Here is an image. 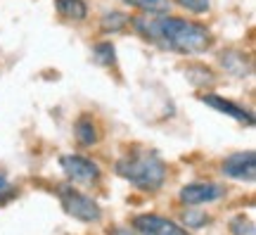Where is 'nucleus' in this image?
I'll return each mask as SVG.
<instances>
[{"label":"nucleus","mask_w":256,"mask_h":235,"mask_svg":"<svg viewBox=\"0 0 256 235\" xmlns=\"http://www.w3.org/2000/svg\"><path fill=\"white\" fill-rule=\"evenodd\" d=\"M230 235H256V226H254V218L240 214L230 221Z\"/></svg>","instance_id":"16"},{"label":"nucleus","mask_w":256,"mask_h":235,"mask_svg":"<svg viewBox=\"0 0 256 235\" xmlns=\"http://www.w3.org/2000/svg\"><path fill=\"white\" fill-rule=\"evenodd\" d=\"M92 60L107 69H116L119 62H116V48L110 41H102V43H95L92 46Z\"/></svg>","instance_id":"12"},{"label":"nucleus","mask_w":256,"mask_h":235,"mask_svg":"<svg viewBox=\"0 0 256 235\" xmlns=\"http://www.w3.org/2000/svg\"><path fill=\"white\" fill-rule=\"evenodd\" d=\"M114 173L142 192H156L168 178V164L154 147L133 145L116 159Z\"/></svg>","instance_id":"2"},{"label":"nucleus","mask_w":256,"mask_h":235,"mask_svg":"<svg viewBox=\"0 0 256 235\" xmlns=\"http://www.w3.org/2000/svg\"><path fill=\"white\" fill-rule=\"evenodd\" d=\"M176 3L183 10H188L190 15H204L211 8V0H176Z\"/></svg>","instance_id":"17"},{"label":"nucleus","mask_w":256,"mask_h":235,"mask_svg":"<svg viewBox=\"0 0 256 235\" xmlns=\"http://www.w3.org/2000/svg\"><path fill=\"white\" fill-rule=\"evenodd\" d=\"M200 100L206 105V107L216 109V112H220V114H226V117H230V119H235V121L244 124V126H254V114H252L247 107L232 102V100L223 98V95H216V93H204V95H200Z\"/></svg>","instance_id":"8"},{"label":"nucleus","mask_w":256,"mask_h":235,"mask_svg":"<svg viewBox=\"0 0 256 235\" xmlns=\"http://www.w3.org/2000/svg\"><path fill=\"white\" fill-rule=\"evenodd\" d=\"M226 195V188L220 183L214 181H194L188 183L178 190V202L183 207H204V204H211V202H218L220 197Z\"/></svg>","instance_id":"5"},{"label":"nucleus","mask_w":256,"mask_h":235,"mask_svg":"<svg viewBox=\"0 0 256 235\" xmlns=\"http://www.w3.org/2000/svg\"><path fill=\"white\" fill-rule=\"evenodd\" d=\"M55 10L62 19L74 22V24L88 19V12H90L88 0H55Z\"/></svg>","instance_id":"10"},{"label":"nucleus","mask_w":256,"mask_h":235,"mask_svg":"<svg viewBox=\"0 0 256 235\" xmlns=\"http://www.w3.org/2000/svg\"><path fill=\"white\" fill-rule=\"evenodd\" d=\"M130 226L138 235H192L188 228L164 214H138L130 221Z\"/></svg>","instance_id":"6"},{"label":"nucleus","mask_w":256,"mask_h":235,"mask_svg":"<svg viewBox=\"0 0 256 235\" xmlns=\"http://www.w3.org/2000/svg\"><path fill=\"white\" fill-rule=\"evenodd\" d=\"M130 27L138 36L152 46L176 55H204L214 46V34L206 24L176 15H138L130 17Z\"/></svg>","instance_id":"1"},{"label":"nucleus","mask_w":256,"mask_h":235,"mask_svg":"<svg viewBox=\"0 0 256 235\" xmlns=\"http://www.w3.org/2000/svg\"><path fill=\"white\" fill-rule=\"evenodd\" d=\"M121 3L140 10L142 15H166L171 8V0H121Z\"/></svg>","instance_id":"13"},{"label":"nucleus","mask_w":256,"mask_h":235,"mask_svg":"<svg viewBox=\"0 0 256 235\" xmlns=\"http://www.w3.org/2000/svg\"><path fill=\"white\" fill-rule=\"evenodd\" d=\"M55 192L66 216L76 218L81 223H98L102 218V207L98 204V199L86 195L81 188H76L72 183H60Z\"/></svg>","instance_id":"3"},{"label":"nucleus","mask_w":256,"mask_h":235,"mask_svg":"<svg viewBox=\"0 0 256 235\" xmlns=\"http://www.w3.org/2000/svg\"><path fill=\"white\" fill-rule=\"evenodd\" d=\"M220 60H223V67H226L230 74H235V76H244V74H249V67H244V55L238 53V50L226 53Z\"/></svg>","instance_id":"15"},{"label":"nucleus","mask_w":256,"mask_h":235,"mask_svg":"<svg viewBox=\"0 0 256 235\" xmlns=\"http://www.w3.org/2000/svg\"><path fill=\"white\" fill-rule=\"evenodd\" d=\"M8 190H12L10 188V181L5 178V173H0V195H5Z\"/></svg>","instance_id":"19"},{"label":"nucleus","mask_w":256,"mask_h":235,"mask_svg":"<svg viewBox=\"0 0 256 235\" xmlns=\"http://www.w3.org/2000/svg\"><path fill=\"white\" fill-rule=\"evenodd\" d=\"M180 226L183 228H204L211 223V216L209 214H204L202 209H194V207H188L183 211V216H180Z\"/></svg>","instance_id":"14"},{"label":"nucleus","mask_w":256,"mask_h":235,"mask_svg":"<svg viewBox=\"0 0 256 235\" xmlns=\"http://www.w3.org/2000/svg\"><path fill=\"white\" fill-rule=\"evenodd\" d=\"M110 235H138V233H133V230H130V228H112L110 230Z\"/></svg>","instance_id":"18"},{"label":"nucleus","mask_w":256,"mask_h":235,"mask_svg":"<svg viewBox=\"0 0 256 235\" xmlns=\"http://www.w3.org/2000/svg\"><path fill=\"white\" fill-rule=\"evenodd\" d=\"M100 126H98V119L88 114V112H83L76 117L74 121V140L78 143V147L83 150H88V147H95V145L100 143Z\"/></svg>","instance_id":"9"},{"label":"nucleus","mask_w":256,"mask_h":235,"mask_svg":"<svg viewBox=\"0 0 256 235\" xmlns=\"http://www.w3.org/2000/svg\"><path fill=\"white\" fill-rule=\"evenodd\" d=\"M130 27V17L121 10H107L100 17V31L102 34H121Z\"/></svg>","instance_id":"11"},{"label":"nucleus","mask_w":256,"mask_h":235,"mask_svg":"<svg viewBox=\"0 0 256 235\" xmlns=\"http://www.w3.org/2000/svg\"><path fill=\"white\" fill-rule=\"evenodd\" d=\"M60 169L62 173L66 176V181L72 185H81V188H92L98 185L102 178V169L100 164L86 157V154H78V152H69V154H62L60 157Z\"/></svg>","instance_id":"4"},{"label":"nucleus","mask_w":256,"mask_h":235,"mask_svg":"<svg viewBox=\"0 0 256 235\" xmlns=\"http://www.w3.org/2000/svg\"><path fill=\"white\" fill-rule=\"evenodd\" d=\"M220 173L226 178L242 183H254L256 181V154L254 150H242V152H232L220 162Z\"/></svg>","instance_id":"7"}]
</instances>
